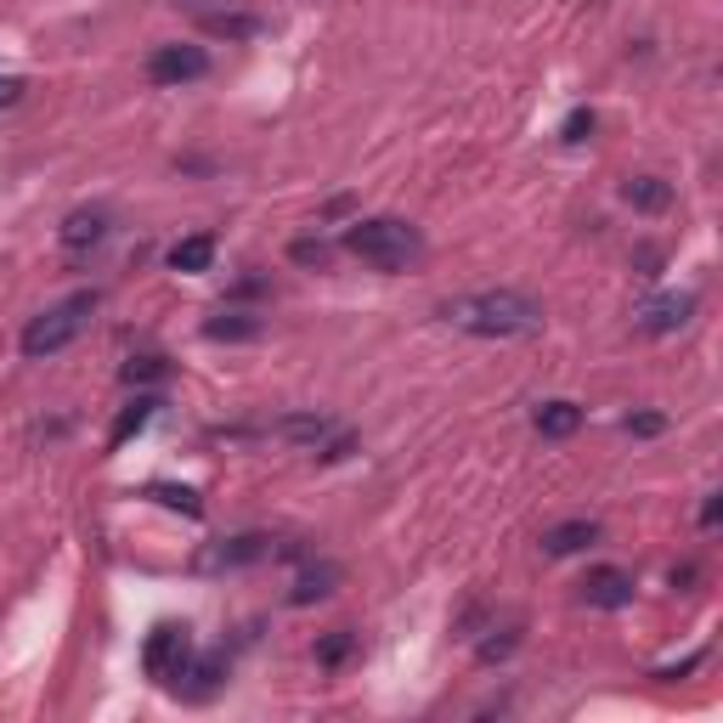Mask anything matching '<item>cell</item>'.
I'll return each mask as SVG.
<instances>
[{
	"label": "cell",
	"mask_w": 723,
	"mask_h": 723,
	"mask_svg": "<svg viewBox=\"0 0 723 723\" xmlns=\"http://www.w3.org/2000/svg\"><path fill=\"white\" fill-rule=\"evenodd\" d=\"M441 317L475 339H520L542 328V306L520 288H480V294H458L441 306Z\"/></svg>",
	"instance_id": "6da1fadb"
},
{
	"label": "cell",
	"mask_w": 723,
	"mask_h": 723,
	"mask_svg": "<svg viewBox=\"0 0 723 723\" xmlns=\"http://www.w3.org/2000/svg\"><path fill=\"white\" fill-rule=\"evenodd\" d=\"M345 250L356 261L379 266V272H407L418 255H425V237H418L407 221H396V215H374V221H356L345 232Z\"/></svg>",
	"instance_id": "7a4b0ae2"
},
{
	"label": "cell",
	"mask_w": 723,
	"mask_h": 723,
	"mask_svg": "<svg viewBox=\"0 0 723 723\" xmlns=\"http://www.w3.org/2000/svg\"><path fill=\"white\" fill-rule=\"evenodd\" d=\"M91 317H96V288H80V294H69V299H57V306H45L40 317H29V328H23V356H29V362H45V356H57V350H69V345L85 334Z\"/></svg>",
	"instance_id": "3957f363"
},
{
	"label": "cell",
	"mask_w": 723,
	"mask_h": 723,
	"mask_svg": "<svg viewBox=\"0 0 723 723\" xmlns=\"http://www.w3.org/2000/svg\"><path fill=\"white\" fill-rule=\"evenodd\" d=\"M272 554V537L266 531H244V537H221V542H204V549L193 554V571L204 577H221V571H244L255 560Z\"/></svg>",
	"instance_id": "277c9868"
},
{
	"label": "cell",
	"mask_w": 723,
	"mask_h": 723,
	"mask_svg": "<svg viewBox=\"0 0 723 723\" xmlns=\"http://www.w3.org/2000/svg\"><path fill=\"white\" fill-rule=\"evenodd\" d=\"M193 661V639H187V628H175V622H164V628H153V639H147V650H142V668H147V679H181V668Z\"/></svg>",
	"instance_id": "5b68a950"
},
{
	"label": "cell",
	"mask_w": 723,
	"mask_h": 723,
	"mask_svg": "<svg viewBox=\"0 0 723 723\" xmlns=\"http://www.w3.org/2000/svg\"><path fill=\"white\" fill-rule=\"evenodd\" d=\"M690 317H695V294L668 288V294H650L644 306L633 312V328H639V334H650V339H661V334H679Z\"/></svg>",
	"instance_id": "8992f818"
},
{
	"label": "cell",
	"mask_w": 723,
	"mask_h": 723,
	"mask_svg": "<svg viewBox=\"0 0 723 723\" xmlns=\"http://www.w3.org/2000/svg\"><path fill=\"white\" fill-rule=\"evenodd\" d=\"M210 74V51L204 45H159L147 57V80L153 85H187Z\"/></svg>",
	"instance_id": "52a82bcc"
},
{
	"label": "cell",
	"mask_w": 723,
	"mask_h": 723,
	"mask_svg": "<svg viewBox=\"0 0 723 723\" xmlns=\"http://www.w3.org/2000/svg\"><path fill=\"white\" fill-rule=\"evenodd\" d=\"M582 605H593V611H622V605H633V577H628L622 566H593L588 582H582Z\"/></svg>",
	"instance_id": "ba28073f"
},
{
	"label": "cell",
	"mask_w": 723,
	"mask_h": 723,
	"mask_svg": "<svg viewBox=\"0 0 723 723\" xmlns=\"http://www.w3.org/2000/svg\"><path fill=\"white\" fill-rule=\"evenodd\" d=\"M272 436L294 441V447H323L334 436V418L328 413H288V418H277V425H272Z\"/></svg>",
	"instance_id": "9c48e42d"
},
{
	"label": "cell",
	"mask_w": 723,
	"mask_h": 723,
	"mask_svg": "<svg viewBox=\"0 0 723 723\" xmlns=\"http://www.w3.org/2000/svg\"><path fill=\"white\" fill-rule=\"evenodd\" d=\"M339 577H345V571H339L334 560H312L306 571L294 577V588H288V605H317V599H328V593L339 588Z\"/></svg>",
	"instance_id": "30bf717a"
},
{
	"label": "cell",
	"mask_w": 723,
	"mask_h": 723,
	"mask_svg": "<svg viewBox=\"0 0 723 723\" xmlns=\"http://www.w3.org/2000/svg\"><path fill=\"white\" fill-rule=\"evenodd\" d=\"M588 542H599V520H566V526H549V531H542V554L566 560V554H582Z\"/></svg>",
	"instance_id": "8fae6325"
},
{
	"label": "cell",
	"mask_w": 723,
	"mask_h": 723,
	"mask_svg": "<svg viewBox=\"0 0 723 723\" xmlns=\"http://www.w3.org/2000/svg\"><path fill=\"white\" fill-rule=\"evenodd\" d=\"M582 430V407L577 401H542L537 407V436H549V441H566Z\"/></svg>",
	"instance_id": "7c38bea8"
},
{
	"label": "cell",
	"mask_w": 723,
	"mask_h": 723,
	"mask_svg": "<svg viewBox=\"0 0 723 723\" xmlns=\"http://www.w3.org/2000/svg\"><path fill=\"white\" fill-rule=\"evenodd\" d=\"M622 198L633 210H644V215H661V210L673 204V187L661 175H633V181H622Z\"/></svg>",
	"instance_id": "4fadbf2b"
},
{
	"label": "cell",
	"mask_w": 723,
	"mask_h": 723,
	"mask_svg": "<svg viewBox=\"0 0 723 723\" xmlns=\"http://www.w3.org/2000/svg\"><path fill=\"white\" fill-rule=\"evenodd\" d=\"M102 237H108V210H74L63 221V244L69 250H91V244H102Z\"/></svg>",
	"instance_id": "5bb4252c"
},
{
	"label": "cell",
	"mask_w": 723,
	"mask_h": 723,
	"mask_svg": "<svg viewBox=\"0 0 723 723\" xmlns=\"http://www.w3.org/2000/svg\"><path fill=\"white\" fill-rule=\"evenodd\" d=\"M221 679H226V655H204V661H187V668H181V679H175V684L187 690L193 701H204V695H210V690H215Z\"/></svg>",
	"instance_id": "9a60e30c"
},
{
	"label": "cell",
	"mask_w": 723,
	"mask_h": 723,
	"mask_svg": "<svg viewBox=\"0 0 723 723\" xmlns=\"http://www.w3.org/2000/svg\"><path fill=\"white\" fill-rule=\"evenodd\" d=\"M159 407H164L159 396H136V401H131L125 413H119V418H113V430H108V447L119 452V447H125V441H131V436H136L142 425H147V418H153Z\"/></svg>",
	"instance_id": "2e32d148"
},
{
	"label": "cell",
	"mask_w": 723,
	"mask_h": 723,
	"mask_svg": "<svg viewBox=\"0 0 723 723\" xmlns=\"http://www.w3.org/2000/svg\"><path fill=\"white\" fill-rule=\"evenodd\" d=\"M198 29L204 34H226V40H255L266 23L250 18V12H198Z\"/></svg>",
	"instance_id": "e0dca14e"
},
{
	"label": "cell",
	"mask_w": 723,
	"mask_h": 723,
	"mask_svg": "<svg viewBox=\"0 0 723 723\" xmlns=\"http://www.w3.org/2000/svg\"><path fill=\"white\" fill-rule=\"evenodd\" d=\"M210 261H215V237H210V232L181 237V244L170 250V266H175V272H210Z\"/></svg>",
	"instance_id": "ac0fdd59"
},
{
	"label": "cell",
	"mask_w": 723,
	"mask_h": 723,
	"mask_svg": "<svg viewBox=\"0 0 723 723\" xmlns=\"http://www.w3.org/2000/svg\"><path fill=\"white\" fill-rule=\"evenodd\" d=\"M261 328H266V323H261L255 312H221V317L204 323L210 339H261Z\"/></svg>",
	"instance_id": "d6986e66"
},
{
	"label": "cell",
	"mask_w": 723,
	"mask_h": 723,
	"mask_svg": "<svg viewBox=\"0 0 723 723\" xmlns=\"http://www.w3.org/2000/svg\"><path fill=\"white\" fill-rule=\"evenodd\" d=\"M147 498H159L164 509H181V515H204V498L193 487H170V480H153Z\"/></svg>",
	"instance_id": "ffe728a7"
},
{
	"label": "cell",
	"mask_w": 723,
	"mask_h": 723,
	"mask_svg": "<svg viewBox=\"0 0 723 723\" xmlns=\"http://www.w3.org/2000/svg\"><path fill=\"white\" fill-rule=\"evenodd\" d=\"M288 261H294V266H317V272H323V266L334 261V244H323V237H294V244H288Z\"/></svg>",
	"instance_id": "44dd1931"
},
{
	"label": "cell",
	"mask_w": 723,
	"mask_h": 723,
	"mask_svg": "<svg viewBox=\"0 0 723 723\" xmlns=\"http://www.w3.org/2000/svg\"><path fill=\"white\" fill-rule=\"evenodd\" d=\"M164 374H170L164 356H131L125 362V385H147V379H164Z\"/></svg>",
	"instance_id": "7402d4cb"
},
{
	"label": "cell",
	"mask_w": 723,
	"mask_h": 723,
	"mask_svg": "<svg viewBox=\"0 0 723 723\" xmlns=\"http://www.w3.org/2000/svg\"><path fill=\"white\" fill-rule=\"evenodd\" d=\"M350 644H356L350 633H328V639L317 644V661H323V668H339V661L350 655Z\"/></svg>",
	"instance_id": "603a6c76"
},
{
	"label": "cell",
	"mask_w": 723,
	"mask_h": 723,
	"mask_svg": "<svg viewBox=\"0 0 723 723\" xmlns=\"http://www.w3.org/2000/svg\"><path fill=\"white\" fill-rule=\"evenodd\" d=\"M560 136H566V142H588V136H593V113L577 108V113L566 119V131H560Z\"/></svg>",
	"instance_id": "cb8c5ba5"
},
{
	"label": "cell",
	"mask_w": 723,
	"mask_h": 723,
	"mask_svg": "<svg viewBox=\"0 0 723 723\" xmlns=\"http://www.w3.org/2000/svg\"><path fill=\"white\" fill-rule=\"evenodd\" d=\"M661 425H668L661 413H633V418H628V430H633V436H661Z\"/></svg>",
	"instance_id": "d4e9b609"
},
{
	"label": "cell",
	"mask_w": 723,
	"mask_h": 723,
	"mask_svg": "<svg viewBox=\"0 0 723 723\" xmlns=\"http://www.w3.org/2000/svg\"><path fill=\"white\" fill-rule=\"evenodd\" d=\"M515 650V628L503 633V639H487V644H480V661H498V655H509Z\"/></svg>",
	"instance_id": "484cf974"
},
{
	"label": "cell",
	"mask_w": 723,
	"mask_h": 723,
	"mask_svg": "<svg viewBox=\"0 0 723 723\" xmlns=\"http://www.w3.org/2000/svg\"><path fill=\"white\" fill-rule=\"evenodd\" d=\"M717 520H723V492H706V503H701V526L712 531Z\"/></svg>",
	"instance_id": "4316f807"
}]
</instances>
